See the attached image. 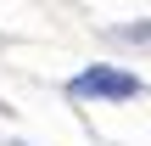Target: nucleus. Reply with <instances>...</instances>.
I'll use <instances>...</instances> for the list:
<instances>
[{
	"instance_id": "1",
	"label": "nucleus",
	"mask_w": 151,
	"mask_h": 146,
	"mask_svg": "<svg viewBox=\"0 0 151 146\" xmlns=\"http://www.w3.org/2000/svg\"><path fill=\"white\" fill-rule=\"evenodd\" d=\"M67 96H78V101H129V96H140V79L123 73V68H84L78 79H67Z\"/></svg>"
}]
</instances>
